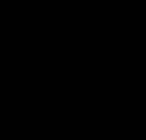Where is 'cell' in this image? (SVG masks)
Here are the masks:
<instances>
[{
	"mask_svg": "<svg viewBox=\"0 0 146 140\" xmlns=\"http://www.w3.org/2000/svg\"><path fill=\"white\" fill-rule=\"evenodd\" d=\"M135 3H141V0H135Z\"/></svg>",
	"mask_w": 146,
	"mask_h": 140,
	"instance_id": "cell-1",
	"label": "cell"
}]
</instances>
